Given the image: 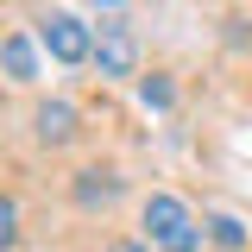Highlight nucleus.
Segmentation results:
<instances>
[{"instance_id": "obj_11", "label": "nucleus", "mask_w": 252, "mask_h": 252, "mask_svg": "<svg viewBox=\"0 0 252 252\" xmlns=\"http://www.w3.org/2000/svg\"><path fill=\"white\" fill-rule=\"evenodd\" d=\"M101 6H114V0H101Z\"/></svg>"}, {"instance_id": "obj_7", "label": "nucleus", "mask_w": 252, "mask_h": 252, "mask_svg": "<svg viewBox=\"0 0 252 252\" xmlns=\"http://www.w3.org/2000/svg\"><path fill=\"white\" fill-rule=\"evenodd\" d=\"M208 240L227 246V252H240V246H246V227H240L233 215H208Z\"/></svg>"}, {"instance_id": "obj_3", "label": "nucleus", "mask_w": 252, "mask_h": 252, "mask_svg": "<svg viewBox=\"0 0 252 252\" xmlns=\"http://www.w3.org/2000/svg\"><path fill=\"white\" fill-rule=\"evenodd\" d=\"M38 38H44V51L57 63H89L94 57V32L76 19V13H51L44 26H38Z\"/></svg>"}, {"instance_id": "obj_9", "label": "nucleus", "mask_w": 252, "mask_h": 252, "mask_svg": "<svg viewBox=\"0 0 252 252\" xmlns=\"http://www.w3.org/2000/svg\"><path fill=\"white\" fill-rule=\"evenodd\" d=\"M13 233H19V208H13V195H0V252L13 246Z\"/></svg>"}, {"instance_id": "obj_5", "label": "nucleus", "mask_w": 252, "mask_h": 252, "mask_svg": "<svg viewBox=\"0 0 252 252\" xmlns=\"http://www.w3.org/2000/svg\"><path fill=\"white\" fill-rule=\"evenodd\" d=\"M120 170H101V164H94V170H82V177H76V202H82V208H114V202H120Z\"/></svg>"}, {"instance_id": "obj_6", "label": "nucleus", "mask_w": 252, "mask_h": 252, "mask_svg": "<svg viewBox=\"0 0 252 252\" xmlns=\"http://www.w3.org/2000/svg\"><path fill=\"white\" fill-rule=\"evenodd\" d=\"M0 69H6L13 82H32V76H38V51H32L26 32H6V38H0Z\"/></svg>"}, {"instance_id": "obj_8", "label": "nucleus", "mask_w": 252, "mask_h": 252, "mask_svg": "<svg viewBox=\"0 0 252 252\" xmlns=\"http://www.w3.org/2000/svg\"><path fill=\"white\" fill-rule=\"evenodd\" d=\"M139 101H145V107H158V114H164V107L177 101V89H170L164 76H145V82H139Z\"/></svg>"}, {"instance_id": "obj_1", "label": "nucleus", "mask_w": 252, "mask_h": 252, "mask_svg": "<svg viewBox=\"0 0 252 252\" xmlns=\"http://www.w3.org/2000/svg\"><path fill=\"white\" fill-rule=\"evenodd\" d=\"M145 246L158 252H202V220L189 215L183 195H170V189H158V195H145Z\"/></svg>"}, {"instance_id": "obj_10", "label": "nucleus", "mask_w": 252, "mask_h": 252, "mask_svg": "<svg viewBox=\"0 0 252 252\" xmlns=\"http://www.w3.org/2000/svg\"><path fill=\"white\" fill-rule=\"evenodd\" d=\"M107 252H152V246H139V240H114Z\"/></svg>"}, {"instance_id": "obj_2", "label": "nucleus", "mask_w": 252, "mask_h": 252, "mask_svg": "<svg viewBox=\"0 0 252 252\" xmlns=\"http://www.w3.org/2000/svg\"><path fill=\"white\" fill-rule=\"evenodd\" d=\"M94 63H101V76H139V38L126 19H101L94 32Z\"/></svg>"}, {"instance_id": "obj_4", "label": "nucleus", "mask_w": 252, "mask_h": 252, "mask_svg": "<svg viewBox=\"0 0 252 252\" xmlns=\"http://www.w3.org/2000/svg\"><path fill=\"white\" fill-rule=\"evenodd\" d=\"M32 132H38L44 145H69V139H76V107H69V101H38Z\"/></svg>"}]
</instances>
